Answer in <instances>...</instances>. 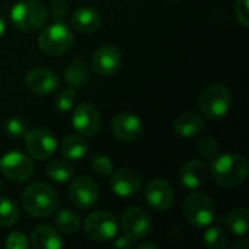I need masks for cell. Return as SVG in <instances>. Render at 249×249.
<instances>
[{
	"label": "cell",
	"instance_id": "cell-8",
	"mask_svg": "<svg viewBox=\"0 0 249 249\" xmlns=\"http://www.w3.org/2000/svg\"><path fill=\"white\" fill-rule=\"evenodd\" d=\"M25 146L32 158L38 160H47L54 155L57 149V140L48 128L38 127L26 131Z\"/></svg>",
	"mask_w": 249,
	"mask_h": 249
},
{
	"label": "cell",
	"instance_id": "cell-33",
	"mask_svg": "<svg viewBox=\"0 0 249 249\" xmlns=\"http://www.w3.org/2000/svg\"><path fill=\"white\" fill-rule=\"evenodd\" d=\"M235 16L236 20L244 26H249V0H236L235 3Z\"/></svg>",
	"mask_w": 249,
	"mask_h": 249
},
{
	"label": "cell",
	"instance_id": "cell-20",
	"mask_svg": "<svg viewBox=\"0 0 249 249\" xmlns=\"http://www.w3.org/2000/svg\"><path fill=\"white\" fill-rule=\"evenodd\" d=\"M204 128L203 118L196 112H182L174 120V130L178 136L190 139L198 136Z\"/></svg>",
	"mask_w": 249,
	"mask_h": 249
},
{
	"label": "cell",
	"instance_id": "cell-35",
	"mask_svg": "<svg viewBox=\"0 0 249 249\" xmlns=\"http://www.w3.org/2000/svg\"><path fill=\"white\" fill-rule=\"evenodd\" d=\"M67 3L64 0H54L50 6V15L54 20L63 22V19L67 16Z\"/></svg>",
	"mask_w": 249,
	"mask_h": 249
},
{
	"label": "cell",
	"instance_id": "cell-29",
	"mask_svg": "<svg viewBox=\"0 0 249 249\" xmlns=\"http://www.w3.org/2000/svg\"><path fill=\"white\" fill-rule=\"evenodd\" d=\"M76 102V93L73 89H64L61 90L53 101L54 108L60 112H67L74 107Z\"/></svg>",
	"mask_w": 249,
	"mask_h": 249
},
{
	"label": "cell",
	"instance_id": "cell-31",
	"mask_svg": "<svg viewBox=\"0 0 249 249\" xmlns=\"http://www.w3.org/2000/svg\"><path fill=\"white\" fill-rule=\"evenodd\" d=\"M198 153L207 159H213L219 155V144L213 137H203L198 142Z\"/></svg>",
	"mask_w": 249,
	"mask_h": 249
},
{
	"label": "cell",
	"instance_id": "cell-25",
	"mask_svg": "<svg viewBox=\"0 0 249 249\" xmlns=\"http://www.w3.org/2000/svg\"><path fill=\"white\" fill-rule=\"evenodd\" d=\"M45 174L50 179H53L54 182H66L69 179H71V177L74 175V168L71 166V163H69L67 160L63 159H57L53 160L51 163L47 165L45 168Z\"/></svg>",
	"mask_w": 249,
	"mask_h": 249
},
{
	"label": "cell",
	"instance_id": "cell-10",
	"mask_svg": "<svg viewBox=\"0 0 249 249\" xmlns=\"http://www.w3.org/2000/svg\"><path fill=\"white\" fill-rule=\"evenodd\" d=\"M152 228L149 216L140 207H128L121 216L123 233L131 241L144 239Z\"/></svg>",
	"mask_w": 249,
	"mask_h": 249
},
{
	"label": "cell",
	"instance_id": "cell-39",
	"mask_svg": "<svg viewBox=\"0 0 249 249\" xmlns=\"http://www.w3.org/2000/svg\"><path fill=\"white\" fill-rule=\"evenodd\" d=\"M137 249H158V245L155 244H140Z\"/></svg>",
	"mask_w": 249,
	"mask_h": 249
},
{
	"label": "cell",
	"instance_id": "cell-5",
	"mask_svg": "<svg viewBox=\"0 0 249 249\" xmlns=\"http://www.w3.org/2000/svg\"><path fill=\"white\" fill-rule=\"evenodd\" d=\"M38 45L47 55H61L73 45V32L63 22H55L42 29L38 36Z\"/></svg>",
	"mask_w": 249,
	"mask_h": 249
},
{
	"label": "cell",
	"instance_id": "cell-16",
	"mask_svg": "<svg viewBox=\"0 0 249 249\" xmlns=\"http://www.w3.org/2000/svg\"><path fill=\"white\" fill-rule=\"evenodd\" d=\"M121 60L123 58H121L120 50L111 44H105V45H101L95 51L92 57V66L98 74L107 77V76L115 74L120 70Z\"/></svg>",
	"mask_w": 249,
	"mask_h": 249
},
{
	"label": "cell",
	"instance_id": "cell-4",
	"mask_svg": "<svg viewBox=\"0 0 249 249\" xmlns=\"http://www.w3.org/2000/svg\"><path fill=\"white\" fill-rule=\"evenodd\" d=\"M232 107V93L231 90L222 85L214 83L207 86L198 99V108L203 115L209 120H220L223 118Z\"/></svg>",
	"mask_w": 249,
	"mask_h": 249
},
{
	"label": "cell",
	"instance_id": "cell-6",
	"mask_svg": "<svg viewBox=\"0 0 249 249\" xmlns=\"http://www.w3.org/2000/svg\"><path fill=\"white\" fill-rule=\"evenodd\" d=\"M184 216L196 228H207L214 220V206L209 196L204 193L196 191L188 194L182 206Z\"/></svg>",
	"mask_w": 249,
	"mask_h": 249
},
{
	"label": "cell",
	"instance_id": "cell-40",
	"mask_svg": "<svg viewBox=\"0 0 249 249\" xmlns=\"http://www.w3.org/2000/svg\"><path fill=\"white\" fill-rule=\"evenodd\" d=\"M0 191H1V181H0Z\"/></svg>",
	"mask_w": 249,
	"mask_h": 249
},
{
	"label": "cell",
	"instance_id": "cell-36",
	"mask_svg": "<svg viewBox=\"0 0 249 249\" xmlns=\"http://www.w3.org/2000/svg\"><path fill=\"white\" fill-rule=\"evenodd\" d=\"M114 247L120 249H130L131 247H133V241H131V239H128V238L124 235V236L115 238V241H114Z\"/></svg>",
	"mask_w": 249,
	"mask_h": 249
},
{
	"label": "cell",
	"instance_id": "cell-27",
	"mask_svg": "<svg viewBox=\"0 0 249 249\" xmlns=\"http://www.w3.org/2000/svg\"><path fill=\"white\" fill-rule=\"evenodd\" d=\"M19 219L18 206L4 197H0V226H12Z\"/></svg>",
	"mask_w": 249,
	"mask_h": 249
},
{
	"label": "cell",
	"instance_id": "cell-30",
	"mask_svg": "<svg viewBox=\"0 0 249 249\" xmlns=\"http://www.w3.org/2000/svg\"><path fill=\"white\" fill-rule=\"evenodd\" d=\"M3 127H4V131L13 139H22V137H25V134L28 131L26 123L22 118H9Z\"/></svg>",
	"mask_w": 249,
	"mask_h": 249
},
{
	"label": "cell",
	"instance_id": "cell-14",
	"mask_svg": "<svg viewBox=\"0 0 249 249\" xmlns=\"http://www.w3.org/2000/svg\"><path fill=\"white\" fill-rule=\"evenodd\" d=\"M144 198L146 203L158 212H165L172 207L175 200V193L171 184L165 179L156 178L152 179L144 188Z\"/></svg>",
	"mask_w": 249,
	"mask_h": 249
},
{
	"label": "cell",
	"instance_id": "cell-11",
	"mask_svg": "<svg viewBox=\"0 0 249 249\" xmlns=\"http://www.w3.org/2000/svg\"><path fill=\"white\" fill-rule=\"evenodd\" d=\"M143 187L142 175L131 168H121L114 172L109 178L111 191L123 198H128L136 196Z\"/></svg>",
	"mask_w": 249,
	"mask_h": 249
},
{
	"label": "cell",
	"instance_id": "cell-23",
	"mask_svg": "<svg viewBox=\"0 0 249 249\" xmlns=\"http://www.w3.org/2000/svg\"><path fill=\"white\" fill-rule=\"evenodd\" d=\"M60 152L67 160H80L88 153V143L80 136H67L60 144Z\"/></svg>",
	"mask_w": 249,
	"mask_h": 249
},
{
	"label": "cell",
	"instance_id": "cell-18",
	"mask_svg": "<svg viewBox=\"0 0 249 249\" xmlns=\"http://www.w3.org/2000/svg\"><path fill=\"white\" fill-rule=\"evenodd\" d=\"M179 182L187 190H198L203 187L209 177V168L201 160H190L179 169Z\"/></svg>",
	"mask_w": 249,
	"mask_h": 249
},
{
	"label": "cell",
	"instance_id": "cell-24",
	"mask_svg": "<svg viewBox=\"0 0 249 249\" xmlns=\"http://www.w3.org/2000/svg\"><path fill=\"white\" fill-rule=\"evenodd\" d=\"M226 229L235 236H245L249 231V212L247 209H233L225 219Z\"/></svg>",
	"mask_w": 249,
	"mask_h": 249
},
{
	"label": "cell",
	"instance_id": "cell-26",
	"mask_svg": "<svg viewBox=\"0 0 249 249\" xmlns=\"http://www.w3.org/2000/svg\"><path fill=\"white\" fill-rule=\"evenodd\" d=\"M54 222H55V226L58 228V231H61L63 233H67V235L77 232L80 228L79 216L70 209H63V210L57 212Z\"/></svg>",
	"mask_w": 249,
	"mask_h": 249
},
{
	"label": "cell",
	"instance_id": "cell-13",
	"mask_svg": "<svg viewBox=\"0 0 249 249\" xmlns=\"http://www.w3.org/2000/svg\"><path fill=\"white\" fill-rule=\"evenodd\" d=\"M69 198L79 209H90L99 200L98 185L88 177H79L69 188Z\"/></svg>",
	"mask_w": 249,
	"mask_h": 249
},
{
	"label": "cell",
	"instance_id": "cell-22",
	"mask_svg": "<svg viewBox=\"0 0 249 249\" xmlns=\"http://www.w3.org/2000/svg\"><path fill=\"white\" fill-rule=\"evenodd\" d=\"M64 80L73 89L85 88L90 80V69H89V66L82 60L70 61L64 69Z\"/></svg>",
	"mask_w": 249,
	"mask_h": 249
},
{
	"label": "cell",
	"instance_id": "cell-37",
	"mask_svg": "<svg viewBox=\"0 0 249 249\" xmlns=\"http://www.w3.org/2000/svg\"><path fill=\"white\" fill-rule=\"evenodd\" d=\"M232 249H249V242L248 241H236L235 244L231 245Z\"/></svg>",
	"mask_w": 249,
	"mask_h": 249
},
{
	"label": "cell",
	"instance_id": "cell-3",
	"mask_svg": "<svg viewBox=\"0 0 249 249\" xmlns=\"http://www.w3.org/2000/svg\"><path fill=\"white\" fill-rule=\"evenodd\" d=\"M10 19L18 29L23 32H35L47 23L48 10L41 1L23 0L12 7Z\"/></svg>",
	"mask_w": 249,
	"mask_h": 249
},
{
	"label": "cell",
	"instance_id": "cell-7",
	"mask_svg": "<svg viewBox=\"0 0 249 249\" xmlns=\"http://www.w3.org/2000/svg\"><path fill=\"white\" fill-rule=\"evenodd\" d=\"M83 231L89 239L95 242H107L117 236L118 220L112 213L105 210H98L90 213L85 219Z\"/></svg>",
	"mask_w": 249,
	"mask_h": 249
},
{
	"label": "cell",
	"instance_id": "cell-15",
	"mask_svg": "<svg viewBox=\"0 0 249 249\" xmlns=\"http://www.w3.org/2000/svg\"><path fill=\"white\" fill-rule=\"evenodd\" d=\"M111 130L117 140L128 143V142H134L140 139L144 128H143L142 120L137 115L130 114V112H123V114H118L112 120Z\"/></svg>",
	"mask_w": 249,
	"mask_h": 249
},
{
	"label": "cell",
	"instance_id": "cell-34",
	"mask_svg": "<svg viewBox=\"0 0 249 249\" xmlns=\"http://www.w3.org/2000/svg\"><path fill=\"white\" fill-rule=\"evenodd\" d=\"M4 248L7 249H25L28 248V238L22 232H13L7 236L4 242Z\"/></svg>",
	"mask_w": 249,
	"mask_h": 249
},
{
	"label": "cell",
	"instance_id": "cell-32",
	"mask_svg": "<svg viewBox=\"0 0 249 249\" xmlns=\"http://www.w3.org/2000/svg\"><path fill=\"white\" fill-rule=\"evenodd\" d=\"M92 166H93V169H95L96 174L104 175V177L112 174V171H114V163H112V160H111L108 156H105V155H96V156H93V159H92Z\"/></svg>",
	"mask_w": 249,
	"mask_h": 249
},
{
	"label": "cell",
	"instance_id": "cell-17",
	"mask_svg": "<svg viewBox=\"0 0 249 249\" xmlns=\"http://www.w3.org/2000/svg\"><path fill=\"white\" fill-rule=\"evenodd\" d=\"M58 76L53 70L44 67H36L31 70L25 77V86L29 92L35 95H50L58 88Z\"/></svg>",
	"mask_w": 249,
	"mask_h": 249
},
{
	"label": "cell",
	"instance_id": "cell-2",
	"mask_svg": "<svg viewBox=\"0 0 249 249\" xmlns=\"http://www.w3.org/2000/svg\"><path fill=\"white\" fill-rule=\"evenodd\" d=\"M22 206L32 217H48L57 210L58 196L51 185L34 182L23 191Z\"/></svg>",
	"mask_w": 249,
	"mask_h": 249
},
{
	"label": "cell",
	"instance_id": "cell-38",
	"mask_svg": "<svg viewBox=\"0 0 249 249\" xmlns=\"http://www.w3.org/2000/svg\"><path fill=\"white\" fill-rule=\"evenodd\" d=\"M4 32H6V22H4L3 16L0 15V38L4 35Z\"/></svg>",
	"mask_w": 249,
	"mask_h": 249
},
{
	"label": "cell",
	"instance_id": "cell-21",
	"mask_svg": "<svg viewBox=\"0 0 249 249\" xmlns=\"http://www.w3.org/2000/svg\"><path fill=\"white\" fill-rule=\"evenodd\" d=\"M31 242L35 249H60L63 247L60 233L48 225L35 228L31 236Z\"/></svg>",
	"mask_w": 249,
	"mask_h": 249
},
{
	"label": "cell",
	"instance_id": "cell-9",
	"mask_svg": "<svg viewBox=\"0 0 249 249\" xmlns=\"http://www.w3.org/2000/svg\"><path fill=\"white\" fill-rule=\"evenodd\" d=\"M0 171L9 181L25 182L34 174V163L20 152H9L0 159Z\"/></svg>",
	"mask_w": 249,
	"mask_h": 249
},
{
	"label": "cell",
	"instance_id": "cell-28",
	"mask_svg": "<svg viewBox=\"0 0 249 249\" xmlns=\"http://www.w3.org/2000/svg\"><path fill=\"white\" fill-rule=\"evenodd\" d=\"M204 245L209 249H225L228 247V236L220 228H210L204 233Z\"/></svg>",
	"mask_w": 249,
	"mask_h": 249
},
{
	"label": "cell",
	"instance_id": "cell-1",
	"mask_svg": "<svg viewBox=\"0 0 249 249\" xmlns=\"http://www.w3.org/2000/svg\"><path fill=\"white\" fill-rule=\"evenodd\" d=\"M212 174L214 181L225 188H235L248 178L249 165L241 153H225L213 158Z\"/></svg>",
	"mask_w": 249,
	"mask_h": 249
},
{
	"label": "cell",
	"instance_id": "cell-12",
	"mask_svg": "<svg viewBox=\"0 0 249 249\" xmlns=\"http://www.w3.org/2000/svg\"><path fill=\"white\" fill-rule=\"evenodd\" d=\"M71 124L80 136L93 137L101 130L102 118L99 111L93 105L82 104L74 109L71 115Z\"/></svg>",
	"mask_w": 249,
	"mask_h": 249
},
{
	"label": "cell",
	"instance_id": "cell-19",
	"mask_svg": "<svg viewBox=\"0 0 249 249\" xmlns=\"http://www.w3.org/2000/svg\"><path fill=\"white\" fill-rule=\"evenodd\" d=\"M101 23H102L101 13L90 6L79 7L71 16V26L82 34L96 32L101 28Z\"/></svg>",
	"mask_w": 249,
	"mask_h": 249
}]
</instances>
